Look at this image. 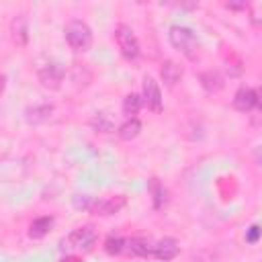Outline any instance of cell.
<instances>
[{
  "mask_svg": "<svg viewBox=\"0 0 262 262\" xmlns=\"http://www.w3.org/2000/svg\"><path fill=\"white\" fill-rule=\"evenodd\" d=\"M51 115H53V104H35V106H29L25 111V119L31 125L45 123L51 119Z\"/></svg>",
  "mask_w": 262,
  "mask_h": 262,
  "instance_id": "obj_11",
  "label": "cell"
},
{
  "mask_svg": "<svg viewBox=\"0 0 262 262\" xmlns=\"http://www.w3.org/2000/svg\"><path fill=\"white\" fill-rule=\"evenodd\" d=\"M260 98H258V92L250 86H242L235 94H233V108L239 111V113H250L258 106Z\"/></svg>",
  "mask_w": 262,
  "mask_h": 262,
  "instance_id": "obj_7",
  "label": "cell"
},
{
  "mask_svg": "<svg viewBox=\"0 0 262 262\" xmlns=\"http://www.w3.org/2000/svg\"><path fill=\"white\" fill-rule=\"evenodd\" d=\"M37 76H39L41 86H45V88H49V90H57V88L61 86V82H63L66 70H63V66L57 63V61H47L45 66L39 68Z\"/></svg>",
  "mask_w": 262,
  "mask_h": 262,
  "instance_id": "obj_5",
  "label": "cell"
},
{
  "mask_svg": "<svg viewBox=\"0 0 262 262\" xmlns=\"http://www.w3.org/2000/svg\"><path fill=\"white\" fill-rule=\"evenodd\" d=\"M115 41H117V45H119V49H121V53H123L125 59L133 61V59L139 57V41H137L133 29L129 25H123V23L117 25V29H115Z\"/></svg>",
  "mask_w": 262,
  "mask_h": 262,
  "instance_id": "obj_3",
  "label": "cell"
},
{
  "mask_svg": "<svg viewBox=\"0 0 262 262\" xmlns=\"http://www.w3.org/2000/svg\"><path fill=\"white\" fill-rule=\"evenodd\" d=\"M10 33H12V41H14L18 47L27 45V41H29V27H27V18H25L23 14H18V16L12 20Z\"/></svg>",
  "mask_w": 262,
  "mask_h": 262,
  "instance_id": "obj_14",
  "label": "cell"
},
{
  "mask_svg": "<svg viewBox=\"0 0 262 262\" xmlns=\"http://www.w3.org/2000/svg\"><path fill=\"white\" fill-rule=\"evenodd\" d=\"M149 188H151V192H154V205H156V209H160L162 205H164V199H166V190H164V186L158 182V178H151V184H149Z\"/></svg>",
  "mask_w": 262,
  "mask_h": 262,
  "instance_id": "obj_21",
  "label": "cell"
},
{
  "mask_svg": "<svg viewBox=\"0 0 262 262\" xmlns=\"http://www.w3.org/2000/svg\"><path fill=\"white\" fill-rule=\"evenodd\" d=\"M180 252V246L176 239L172 237H164L160 239L158 244H154V258L162 260V262H168V260H174Z\"/></svg>",
  "mask_w": 262,
  "mask_h": 262,
  "instance_id": "obj_9",
  "label": "cell"
},
{
  "mask_svg": "<svg viewBox=\"0 0 262 262\" xmlns=\"http://www.w3.org/2000/svg\"><path fill=\"white\" fill-rule=\"evenodd\" d=\"M168 39H170V45L176 51H180L186 59H196L201 45H199L196 35L192 33V29L182 27V25H172L168 31Z\"/></svg>",
  "mask_w": 262,
  "mask_h": 262,
  "instance_id": "obj_1",
  "label": "cell"
},
{
  "mask_svg": "<svg viewBox=\"0 0 262 262\" xmlns=\"http://www.w3.org/2000/svg\"><path fill=\"white\" fill-rule=\"evenodd\" d=\"M139 108H141V96L139 94H127L125 98H123V113L129 117V119H133L137 113H139Z\"/></svg>",
  "mask_w": 262,
  "mask_h": 262,
  "instance_id": "obj_17",
  "label": "cell"
},
{
  "mask_svg": "<svg viewBox=\"0 0 262 262\" xmlns=\"http://www.w3.org/2000/svg\"><path fill=\"white\" fill-rule=\"evenodd\" d=\"M141 102H145L147 108H151L154 113H160L162 111V90H160L158 82L151 76H145L143 78V96H141Z\"/></svg>",
  "mask_w": 262,
  "mask_h": 262,
  "instance_id": "obj_6",
  "label": "cell"
},
{
  "mask_svg": "<svg viewBox=\"0 0 262 262\" xmlns=\"http://www.w3.org/2000/svg\"><path fill=\"white\" fill-rule=\"evenodd\" d=\"M66 41L74 51H88L92 45V31L84 20H70L66 25Z\"/></svg>",
  "mask_w": 262,
  "mask_h": 262,
  "instance_id": "obj_2",
  "label": "cell"
},
{
  "mask_svg": "<svg viewBox=\"0 0 262 262\" xmlns=\"http://www.w3.org/2000/svg\"><path fill=\"white\" fill-rule=\"evenodd\" d=\"M199 80H201V86H203L207 92H219V90H223V86H225V80H223V76H221L217 70L201 72V74H199Z\"/></svg>",
  "mask_w": 262,
  "mask_h": 262,
  "instance_id": "obj_12",
  "label": "cell"
},
{
  "mask_svg": "<svg viewBox=\"0 0 262 262\" xmlns=\"http://www.w3.org/2000/svg\"><path fill=\"white\" fill-rule=\"evenodd\" d=\"M90 125H92L96 131H100V133H111V131L115 129V125H113V121L108 119L106 113H96V115L92 117Z\"/></svg>",
  "mask_w": 262,
  "mask_h": 262,
  "instance_id": "obj_18",
  "label": "cell"
},
{
  "mask_svg": "<svg viewBox=\"0 0 262 262\" xmlns=\"http://www.w3.org/2000/svg\"><path fill=\"white\" fill-rule=\"evenodd\" d=\"M4 90V76H0V92Z\"/></svg>",
  "mask_w": 262,
  "mask_h": 262,
  "instance_id": "obj_24",
  "label": "cell"
},
{
  "mask_svg": "<svg viewBox=\"0 0 262 262\" xmlns=\"http://www.w3.org/2000/svg\"><path fill=\"white\" fill-rule=\"evenodd\" d=\"M51 227H53V217H47V215L45 217H37L29 225V235L33 239H41L51 231Z\"/></svg>",
  "mask_w": 262,
  "mask_h": 262,
  "instance_id": "obj_15",
  "label": "cell"
},
{
  "mask_svg": "<svg viewBox=\"0 0 262 262\" xmlns=\"http://www.w3.org/2000/svg\"><path fill=\"white\" fill-rule=\"evenodd\" d=\"M119 137L121 139H125V141H131V139H135L139 133H141V121L137 119V117H133V119H127L121 127H119Z\"/></svg>",
  "mask_w": 262,
  "mask_h": 262,
  "instance_id": "obj_16",
  "label": "cell"
},
{
  "mask_svg": "<svg viewBox=\"0 0 262 262\" xmlns=\"http://www.w3.org/2000/svg\"><path fill=\"white\" fill-rule=\"evenodd\" d=\"M59 262H82L80 258H76V256H66V258H61Z\"/></svg>",
  "mask_w": 262,
  "mask_h": 262,
  "instance_id": "obj_23",
  "label": "cell"
},
{
  "mask_svg": "<svg viewBox=\"0 0 262 262\" xmlns=\"http://www.w3.org/2000/svg\"><path fill=\"white\" fill-rule=\"evenodd\" d=\"M72 203H74L76 209H80V211H90V213H92L94 203H96V196H92V194H74Z\"/></svg>",
  "mask_w": 262,
  "mask_h": 262,
  "instance_id": "obj_19",
  "label": "cell"
},
{
  "mask_svg": "<svg viewBox=\"0 0 262 262\" xmlns=\"http://www.w3.org/2000/svg\"><path fill=\"white\" fill-rule=\"evenodd\" d=\"M125 244H127V239H123L121 235H111V237L104 242V250H106L108 254H121V252L125 250Z\"/></svg>",
  "mask_w": 262,
  "mask_h": 262,
  "instance_id": "obj_20",
  "label": "cell"
},
{
  "mask_svg": "<svg viewBox=\"0 0 262 262\" xmlns=\"http://www.w3.org/2000/svg\"><path fill=\"white\" fill-rule=\"evenodd\" d=\"M258 237H260V225H252V227L248 229V233H246V242H248V244H256Z\"/></svg>",
  "mask_w": 262,
  "mask_h": 262,
  "instance_id": "obj_22",
  "label": "cell"
},
{
  "mask_svg": "<svg viewBox=\"0 0 262 262\" xmlns=\"http://www.w3.org/2000/svg\"><path fill=\"white\" fill-rule=\"evenodd\" d=\"M160 76H162V82L168 86V88H174L180 80H182V68L172 61V59H166L160 68Z\"/></svg>",
  "mask_w": 262,
  "mask_h": 262,
  "instance_id": "obj_10",
  "label": "cell"
},
{
  "mask_svg": "<svg viewBox=\"0 0 262 262\" xmlns=\"http://www.w3.org/2000/svg\"><path fill=\"white\" fill-rule=\"evenodd\" d=\"M125 203H127V199L123 194H117V196H111V199H96L92 213L100 215V217H108V215L119 213L125 207Z\"/></svg>",
  "mask_w": 262,
  "mask_h": 262,
  "instance_id": "obj_8",
  "label": "cell"
},
{
  "mask_svg": "<svg viewBox=\"0 0 262 262\" xmlns=\"http://www.w3.org/2000/svg\"><path fill=\"white\" fill-rule=\"evenodd\" d=\"M96 244V233L92 227L84 225V227H78L74 231L68 233V237L61 242V248L66 250H78V252H90Z\"/></svg>",
  "mask_w": 262,
  "mask_h": 262,
  "instance_id": "obj_4",
  "label": "cell"
},
{
  "mask_svg": "<svg viewBox=\"0 0 262 262\" xmlns=\"http://www.w3.org/2000/svg\"><path fill=\"white\" fill-rule=\"evenodd\" d=\"M125 250H129L133 256H141V258L154 256V244H151L149 239H145V237H133V239H127Z\"/></svg>",
  "mask_w": 262,
  "mask_h": 262,
  "instance_id": "obj_13",
  "label": "cell"
}]
</instances>
